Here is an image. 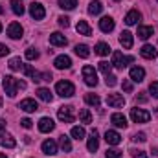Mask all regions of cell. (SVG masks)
<instances>
[{
    "mask_svg": "<svg viewBox=\"0 0 158 158\" xmlns=\"http://www.w3.org/2000/svg\"><path fill=\"white\" fill-rule=\"evenodd\" d=\"M55 92L61 96V98H72L76 94V86L70 83V81H59L55 85Z\"/></svg>",
    "mask_w": 158,
    "mask_h": 158,
    "instance_id": "1",
    "label": "cell"
},
{
    "mask_svg": "<svg viewBox=\"0 0 158 158\" xmlns=\"http://www.w3.org/2000/svg\"><path fill=\"white\" fill-rule=\"evenodd\" d=\"M131 63H134V57H131V55H123L121 52H114L112 53V66H116L119 70H123L127 64H131Z\"/></svg>",
    "mask_w": 158,
    "mask_h": 158,
    "instance_id": "2",
    "label": "cell"
},
{
    "mask_svg": "<svg viewBox=\"0 0 158 158\" xmlns=\"http://www.w3.org/2000/svg\"><path fill=\"white\" fill-rule=\"evenodd\" d=\"M83 79L88 86H96L98 85V72L94 70V66L90 64H85L83 66Z\"/></svg>",
    "mask_w": 158,
    "mask_h": 158,
    "instance_id": "3",
    "label": "cell"
},
{
    "mask_svg": "<svg viewBox=\"0 0 158 158\" xmlns=\"http://www.w3.org/2000/svg\"><path fill=\"white\" fill-rule=\"evenodd\" d=\"M2 85H4V90H6V94L9 96V98H15L17 96V88H19V81L15 77H11V76H6L4 81H2Z\"/></svg>",
    "mask_w": 158,
    "mask_h": 158,
    "instance_id": "4",
    "label": "cell"
},
{
    "mask_svg": "<svg viewBox=\"0 0 158 158\" xmlns=\"http://www.w3.org/2000/svg\"><path fill=\"white\" fill-rule=\"evenodd\" d=\"M57 118L61 119L63 123H72L76 119V112H74V107L66 105V107H61L57 110Z\"/></svg>",
    "mask_w": 158,
    "mask_h": 158,
    "instance_id": "5",
    "label": "cell"
},
{
    "mask_svg": "<svg viewBox=\"0 0 158 158\" xmlns=\"http://www.w3.org/2000/svg\"><path fill=\"white\" fill-rule=\"evenodd\" d=\"M131 119L134 121V123H147L149 119H151V112H147V110H143V109H131Z\"/></svg>",
    "mask_w": 158,
    "mask_h": 158,
    "instance_id": "6",
    "label": "cell"
},
{
    "mask_svg": "<svg viewBox=\"0 0 158 158\" xmlns=\"http://www.w3.org/2000/svg\"><path fill=\"white\" fill-rule=\"evenodd\" d=\"M30 15H31V19H33V20H42V19H44V15H46V11H44L42 4H39V2L30 4Z\"/></svg>",
    "mask_w": 158,
    "mask_h": 158,
    "instance_id": "7",
    "label": "cell"
},
{
    "mask_svg": "<svg viewBox=\"0 0 158 158\" xmlns=\"http://www.w3.org/2000/svg\"><path fill=\"white\" fill-rule=\"evenodd\" d=\"M107 105L112 107V109H121L125 105V98L121 94H109L107 98Z\"/></svg>",
    "mask_w": 158,
    "mask_h": 158,
    "instance_id": "8",
    "label": "cell"
},
{
    "mask_svg": "<svg viewBox=\"0 0 158 158\" xmlns=\"http://www.w3.org/2000/svg\"><path fill=\"white\" fill-rule=\"evenodd\" d=\"M98 147H99V134H98V131H96V129H92L90 138H88V143H86V149H88L90 153H96V151H98Z\"/></svg>",
    "mask_w": 158,
    "mask_h": 158,
    "instance_id": "9",
    "label": "cell"
},
{
    "mask_svg": "<svg viewBox=\"0 0 158 158\" xmlns=\"http://www.w3.org/2000/svg\"><path fill=\"white\" fill-rule=\"evenodd\" d=\"M22 33H24V30H22V26L19 24V22H11L9 26H7V35L11 37V39H20L22 37Z\"/></svg>",
    "mask_w": 158,
    "mask_h": 158,
    "instance_id": "10",
    "label": "cell"
},
{
    "mask_svg": "<svg viewBox=\"0 0 158 158\" xmlns=\"http://www.w3.org/2000/svg\"><path fill=\"white\" fill-rule=\"evenodd\" d=\"M19 109H22L24 112H35V110H39V105H37V101H35V99L26 98V99H22V101H20Z\"/></svg>",
    "mask_w": 158,
    "mask_h": 158,
    "instance_id": "11",
    "label": "cell"
},
{
    "mask_svg": "<svg viewBox=\"0 0 158 158\" xmlns=\"http://www.w3.org/2000/svg\"><path fill=\"white\" fill-rule=\"evenodd\" d=\"M0 145L2 147H7V149H13L17 145V142H15V138L11 134H7L6 131H0Z\"/></svg>",
    "mask_w": 158,
    "mask_h": 158,
    "instance_id": "12",
    "label": "cell"
},
{
    "mask_svg": "<svg viewBox=\"0 0 158 158\" xmlns=\"http://www.w3.org/2000/svg\"><path fill=\"white\" fill-rule=\"evenodd\" d=\"M53 64H55V68H59V70H66V68L72 66V59H70L68 55H59V57H55Z\"/></svg>",
    "mask_w": 158,
    "mask_h": 158,
    "instance_id": "13",
    "label": "cell"
},
{
    "mask_svg": "<svg viewBox=\"0 0 158 158\" xmlns=\"http://www.w3.org/2000/svg\"><path fill=\"white\" fill-rule=\"evenodd\" d=\"M99 30H101L103 33H110V31L114 30V19H112V17H103V19L99 20Z\"/></svg>",
    "mask_w": 158,
    "mask_h": 158,
    "instance_id": "14",
    "label": "cell"
},
{
    "mask_svg": "<svg viewBox=\"0 0 158 158\" xmlns=\"http://www.w3.org/2000/svg\"><path fill=\"white\" fill-rule=\"evenodd\" d=\"M42 153L48 155V156L57 155V143H55L53 140H44V142H42Z\"/></svg>",
    "mask_w": 158,
    "mask_h": 158,
    "instance_id": "15",
    "label": "cell"
},
{
    "mask_svg": "<svg viewBox=\"0 0 158 158\" xmlns=\"http://www.w3.org/2000/svg\"><path fill=\"white\" fill-rule=\"evenodd\" d=\"M140 55H142L143 59H155V57L158 55V52H156L155 46H151V44H143L142 50H140Z\"/></svg>",
    "mask_w": 158,
    "mask_h": 158,
    "instance_id": "16",
    "label": "cell"
},
{
    "mask_svg": "<svg viewBox=\"0 0 158 158\" xmlns=\"http://www.w3.org/2000/svg\"><path fill=\"white\" fill-rule=\"evenodd\" d=\"M50 44H53V46H66V44H68V39H66L63 33L55 31V33L50 35Z\"/></svg>",
    "mask_w": 158,
    "mask_h": 158,
    "instance_id": "17",
    "label": "cell"
},
{
    "mask_svg": "<svg viewBox=\"0 0 158 158\" xmlns=\"http://www.w3.org/2000/svg\"><path fill=\"white\" fill-rule=\"evenodd\" d=\"M55 129V123L52 118H40L39 121V131L40 132H52Z\"/></svg>",
    "mask_w": 158,
    "mask_h": 158,
    "instance_id": "18",
    "label": "cell"
},
{
    "mask_svg": "<svg viewBox=\"0 0 158 158\" xmlns=\"http://www.w3.org/2000/svg\"><path fill=\"white\" fill-rule=\"evenodd\" d=\"M145 77V70L142 68V66H132L131 68V79L134 81V83H142Z\"/></svg>",
    "mask_w": 158,
    "mask_h": 158,
    "instance_id": "19",
    "label": "cell"
},
{
    "mask_svg": "<svg viewBox=\"0 0 158 158\" xmlns=\"http://www.w3.org/2000/svg\"><path fill=\"white\" fill-rule=\"evenodd\" d=\"M142 19V15H140V11H136V9H131L127 15H125V24H129V26H134V24H138V20Z\"/></svg>",
    "mask_w": 158,
    "mask_h": 158,
    "instance_id": "20",
    "label": "cell"
},
{
    "mask_svg": "<svg viewBox=\"0 0 158 158\" xmlns=\"http://www.w3.org/2000/svg\"><path fill=\"white\" fill-rule=\"evenodd\" d=\"M105 142L109 145H118L119 142H121V136H119V132H116V131H107L105 132Z\"/></svg>",
    "mask_w": 158,
    "mask_h": 158,
    "instance_id": "21",
    "label": "cell"
},
{
    "mask_svg": "<svg viewBox=\"0 0 158 158\" xmlns=\"http://www.w3.org/2000/svg\"><path fill=\"white\" fill-rule=\"evenodd\" d=\"M22 72H24L30 79H33V81H42V79H40L42 74H39V72H37L33 66H30V64H24V66H22Z\"/></svg>",
    "mask_w": 158,
    "mask_h": 158,
    "instance_id": "22",
    "label": "cell"
},
{
    "mask_svg": "<svg viewBox=\"0 0 158 158\" xmlns=\"http://www.w3.org/2000/svg\"><path fill=\"white\" fill-rule=\"evenodd\" d=\"M119 44L123 46V48H132V33L131 31H121V35H119Z\"/></svg>",
    "mask_w": 158,
    "mask_h": 158,
    "instance_id": "23",
    "label": "cell"
},
{
    "mask_svg": "<svg viewBox=\"0 0 158 158\" xmlns=\"http://www.w3.org/2000/svg\"><path fill=\"white\" fill-rule=\"evenodd\" d=\"M153 33H155L153 26H138V37H140L142 40H147Z\"/></svg>",
    "mask_w": 158,
    "mask_h": 158,
    "instance_id": "24",
    "label": "cell"
},
{
    "mask_svg": "<svg viewBox=\"0 0 158 158\" xmlns=\"http://www.w3.org/2000/svg\"><path fill=\"white\" fill-rule=\"evenodd\" d=\"M110 121H112L116 127H119V129H125V127H127V118H125L123 114H119V112H114V114L110 116Z\"/></svg>",
    "mask_w": 158,
    "mask_h": 158,
    "instance_id": "25",
    "label": "cell"
},
{
    "mask_svg": "<svg viewBox=\"0 0 158 158\" xmlns=\"http://www.w3.org/2000/svg\"><path fill=\"white\" fill-rule=\"evenodd\" d=\"M37 98L42 99L44 103H52V101H53V94H52L48 88H39V90H37Z\"/></svg>",
    "mask_w": 158,
    "mask_h": 158,
    "instance_id": "26",
    "label": "cell"
},
{
    "mask_svg": "<svg viewBox=\"0 0 158 158\" xmlns=\"http://www.w3.org/2000/svg\"><path fill=\"white\" fill-rule=\"evenodd\" d=\"M94 52H96L98 55L105 57V55H109V53H110V46H109L107 42H98V44H96V48H94Z\"/></svg>",
    "mask_w": 158,
    "mask_h": 158,
    "instance_id": "27",
    "label": "cell"
},
{
    "mask_svg": "<svg viewBox=\"0 0 158 158\" xmlns=\"http://www.w3.org/2000/svg\"><path fill=\"white\" fill-rule=\"evenodd\" d=\"M11 11L19 17L24 15V2L22 0H11Z\"/></svg>",
    "mask_w": 158,
    "mask_h": 158,
    "instance_id": "28",
    "label": "cell"
},
{
    "mask_svg": "<svg viewBox=\"0 0 158 158\" xmlns=\"http://www.w3.org/2000/svg\"><path fill=\"white\" fill-rule=\"evenodd\" d=\"M101 11H103V4L99 0H92L90 6H88V13L90 15H99Z\"/></svg>",
    "mask_w": 158,
    "mask_h": 158,
    "instance_id": "29",
    "label": "cell"
},
{
    "mask_svg": "<svg viewBox=\"0 0 158 158\" xmlns=\"http://www.w3.org/2000/svg\"><path fill=\"white\" fill-rule=\"evenodd\" d=\"M76 30H77V33H81V35H92V30H90V26L86 24V20H79L77 26H76Z\"/></svg>",
    "mask_w": 158,
    "mask_h": 158,
    "instance_id": "30",
    "label": "cell"
},
{
    "mask_svg": "<svg viewBox=\"0 0 158 158\" xmlns=\"http://www.w3.org/2000/svg\"><path fill=\"white\" fill-rule=\"evenodd\" d=\"M59 145H61V149L64 151V153H70L72 151V142H70V138L68 136H59Z\"/></svg>",
    "mask_w": 158,
    "mask_h": 158,
    "instance_id": "31",
    "label": "cell"
},
{
    "mask_svg": "<svg viewBox=\"0 0 158 158\" xmlns=\"http://www.w3.org/2000/svg\"><path fill=\"white\" fill-rule=\"evenodd\" d=\"M74 52H76V55L83 57V59H86V57L90 55V50H88V46H86V44H77V46L74 48Z\"/></svg>",
    "mask_w": 158,
    "mask_h": 158,
    "instance_id": "32",
    "label": "cell"
},
{
    "mask_svg": "<svg viewBox=\"0 0 158 158\" xmlns=\"http://www.w3.org/2000/svg\"><path fill=\"white\" fill-rule=\"evenodd\" d=\"M57 4H59V7L72 11V9H76V6H77V0H57Z\"/></svg>",
    "mask_w": 158,
    "mask_h": 158,
    "instance_id": "33",
    "label": "cell"
},
{
    "mask_svg": "<svg viewBox=\"0 0 158 158\" xmlns=\"http://www.w3.org/2000/svg\"><path fill=\"white\" fill-rule=\"evenodd\" d=\"M79 119H81V123H92V114H90V110L88 109H81L79 110Z\"/></svg>",
    "mask_w": 158,
    "mask_h": 158,
    "instance_id": "34",
    "label": "cell"
},
{
    "mask_svg": "<svg viewBox=\"0 0 158 158\" xmlns=\"http://www.w3.org/2000/svg\"><path fill=\"white\" fill-rule=\"evenodd\" d=\"M13 72H17V70H22V61H20V57H13V59H9V64H7Z\"/></svg>",
    "mask_w": 158,
    "mask_h": 158,
    "instance_id": "35",
    "label": "cell"
},
{
    "mask_svg": "<svg viewBox=\"0 0 158 158\" xmlns=\"http://www.w3.org/2000/svg\"><path fill=\"white\" fill-rule=\"evenodd\" d=\"M85 101H86V105H92V107H99V96H96V94H86L85 96Z\"/></svg>",
    "mask_w": 158,
    "mask_h": 158,
    "instance_id": "36",
    "label": "cell"
},
{
    "mask_svg": "<svg viewBox=\"0 0 158 158\" xmlns=\"http://www.w3.org/2000/svg\"><path fill=\"white\" fill-rule=\"evenodd\" d=\"M72 138H76V140H83L85 138V129L83 127H72Z\"/></svg>",
    "mask_w": 158,
    "mask_h": 158,
    "instance_id": "37",
    "label": "cell"
},
{
    "mask_svg": "<svg viewBox=\"0 0 158 158\" xmlns=\"http://www.w3.org/2000/svg\"><path fill=\"white\" fill-rule=\"evenodd\" d=\"M98 68H99V72H103L105 76H109V74H110V68H112V64H109L107 61H101V63H98Z\"/></svg>",
    "mask_w": 158,
    "mask_h": 158,
    "instance_id": "38",
    "label": "cell"
},
{
    "mask_svg": "<svg viewBox=\"0 0 158 158\" xmlns=\"http://www.w3.org/2000/svg\"><path fill=\"white\" fill-rule=\"evenodd\" d=\"M39 57V52L35 50V48H28L26 50V59L28 61H33V59H37Z\"/></svg>",
    "mask_w": 158,
    "mask_h": 158,
    "instance_id": "39",
    "label": "cell"
},
{
    "mask_svg": "<svg viewBox=\"0 0 158 158\" xmlns=\"http://www.w3.org/2000/svg\"><path fill=\"white\" fill-rule=\"evenodd\" d=\"M105 83H107V86H116L118 85V77L109 74V76H105Z\"/></svg>",
    "mask_w": 158,
    "mask_h": 158,
    "instance_id": "40",
    "label": "cell"
},
{
    "mask_svg": "<svg viewBox=\"0 0 158 158\" xmlns=\"http://www.w3.org/2000/svg\"><path fill=\"white\" fill-rule=\"evenodd\" d=\"M105 156L107 158H121V151H118V149H107Z\"/></svg>",
    "mask_w": 158,
    "mask_h": 158,
    "instance_id": "41",
    "label": "cell"
},
{
    "mask_svg": "<svg viewBox=\"0 0 158 158\" xmlns=\"http://www.w3.org/2000/svg\"><path fill=\"white\" fill-rule=\"evenodd\" d=\"M149 92L153 94V98L158 99V81H153V83L149 85Z\"/></svg>",
    "mask_w": 158,
    "mask_h": 158,
    "instance_id": "42",
    "label": "cell"
},
{
    "mask_svg": "<svg viewBox=\"0 0 158 158\" xmlns=\"http://www.w3.org/2000/svg\"><path fill=\"white\" fill-rule=\"evenodd\" d=\"M57 20H59V26H63V28H68L70 26V19L68 17H59Z\"/></svg>",
    "mask_w": 158,
    "mask_h": 158,
    "instance_id": "43",
    "label": "cell"
},
{
    "mask_svg": "<svg viewBox=\"0 0 158 158\" xmlns=\"http://www.w3.org/2000/svg\"><path fill=\"white\" fill-rule=\"evenodd\" d=\"M121 86H123V90H125V92H132V83H131L129 79H123Z\"/></svg>",
    "mask_w": 158,
    "mask_h": 158,
    "instance_id": "44",
    "label": "cell"
},
{
    "mask_svg": "<svg viewBox=\"0 0 158 158\" xmlns=\"http://www.w3.org/2000/svg\"><path fill=\"white\" fill-rule=\"evenodd\" d=\"M131 155H132V158H147V155H145L143 151H136V149H132Z\"/></svg>",
    "mask_w": 158,
    "mask_h": 158,
    "instance_id": "45",
    "label": "cell"
},
{
    "mask_svg": "<svg viewBox=\"0 0 158 158\" xmlns=\"http://www.w3.org/2000/svg\"><path fill=\"white\" fill-rule=\"evenodd\" d=\"M20 125L24 127V129H31V125H33V121L30 118H24V119H20Z\"/></svg>",
    "mask_w": 158,
    "mask_h": 158,
    "instance_id": "46",
    "label": "cell"
},
{
    "mask_svg": "<svg viewBox=\"0 0 158 158\" xmlns=\"http://www.w3.org/2000/svg\"><path fill=\"white\" fill-rule=\"evenodd\" d=\"M132 140H134V142H145L147 138H145V134H143V132H136V134L132 136Z\"/></svg>",
    "mask_w": 158,
    "mask_h": 158,
    "instance_id": "47",
    "label": "cell"
},
{
    "mask_svg": "<svg viewBox=\"0 0 158 158\" xmlns=\"http://www.w3.org/2000/svg\"><path fill=\"white\" fill-rule=\"evenodd\" d=\"M136 99H138V101H140V103H145V101H147V99H149V96H147V94H145V92H140V96H136Z\"/></svg>",
    "mask_w": 158,
    "mask_h": 158,
    "instance_id": "48",
    "label": "cell"
},
{
    "mask_svg": "<svg viewBox=\"0 0 158 158\" xmlns=\"http://www.w3.org/2000/svg\"><path fill=\"white\" fill-rule=\"evenodd\" d=\"M7 53H9V48L6 44H0V57H6Z\"/></svg>",
    "mask_w": 158,
    "mask_h": 158,
    "instance_id": "49",
    "label": "cell"
},
{
    "mask_svg": "<svg viewBox=\"0 0 158 158\" xmlns=\"http://www.w3.org/2000/svg\"><path fill=\"white\" fill-rule=\"evenodd\" d=\"M40 79H42V81H52V74H48V72H46V74H42V76H40Z\"/></svg>",
    "mask_w": 158,
    "mask_h": 158,
    "instance_id": "50",
    "label": "cell"
},
{
    "mask_svg": "<svg viewBox=\"0 0 158 158\" xmlns=\"http://www.w3.org/2000/svg\"><path fill=\"white\" fill-rule=\"evenodd\" d=\"M4 127H6V121L0 118V131H4Z\"/></svg>",
    "mask_w": 158,
    "mask_h": 158,
    "instance_id": "51",
    "label": "cell"
},
{
    "mask_svg": "<svg viewBox=\"0 0 158 158\" xmlns=\"http://www.w3.org/2000/svg\"><path fill=\"white\" fill-rule=\"evenodd\" d=\"M0 158H6V156H4V155H0Z\"/></svg>",
    "mask_w": 158,
    "mask_h": 158,
    "instance_id": "52",
    "label": "cell"
},
{
    "mask_svg": "<svg viewBox=\"0 0 158 158\" xmlns=\"http://www.w3.org/2000/svg\"><path fill=\"white\" fill-rule=\"evenodd\" d=\"M2 11H4V9H2V7H0V13H2Z\"/></svg>",
    "mask_w": 158,
    "mask_h": 158,
    "instance_id": "53",
    "label": "cell"
},
{
    "mask_svg": "<svg viewBox=\"0 0 158 158\" xmlns=\"http://www.w3.org/2000/svg\"><path fill=\"white\" fill-rule=\"evenodd\" d=\"M0 105H2V98H0Z\"/></svg>",
    "mask_w": 158,
    "mask_h": 158,
    "instance_id": "54",
    "label": "cell"
},
{
    "mask_svg": "<svg viewBox=\"0 0 158 158\" xmlns=\"http://www.w3.org/2000/svg\"><path fill=\"white\" fill-rule=\"evenodd\" d=\"M0 31H2V24H0Z\"/></svg>",
    "mask_w": 158,
    "mask_h": 158,
    "instance_id": "55",
    "label": "cell"
},
{
    "mask_svg": "<svg viewBox=\"0 0 158 158\" xmlns=\"http://www.w3.org/2000/svg\"><path fill=\"white\" fill-rule=\"evenodd\" d=\"M114 2H119V0H114Z\"/></svg>",
    "mask_w": 158,
    "mask_h": 158,
    "instance_id": "56",
    "label": "cell"
}]
</instances>
